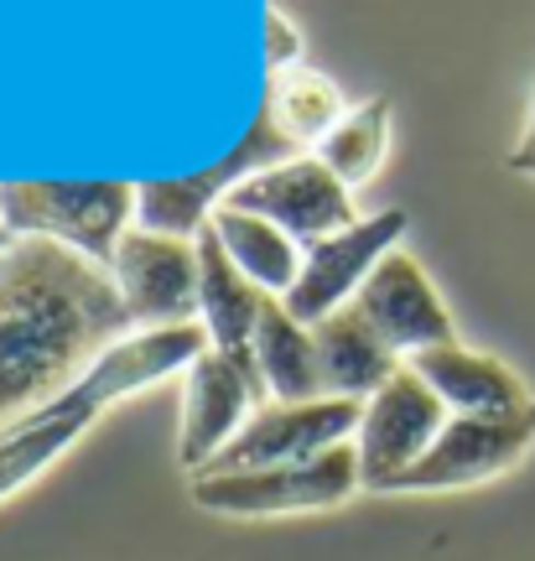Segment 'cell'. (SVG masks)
<instances>
[{
    "mask_svg": "<svg viewBox=\"0 0 535 561\" xmlns=\"http://www.w3.org/2000/svg\"><path fill=\"white\" fill-rule=\"evenodd\" d=\"M130 333L110 265L53 240L0 250V432L58 401Z\"/></svg>",
    "mask_w": 535,
    "mask_h": 561,
    "instance_id": "cell-1",
    "label": "cell"
},
{
    "mask_svg": "<svg viewBox=\"0 0 535 561\" xmlns=\"http://www.w3.org/2000/svg\"><path fill=\"white\" fill-rule=\"evenodd\" d=\"M203 348H214L208 333H203V322L146 328V333H130L125 343H115L79 385L62 390L58 401H47L42 411L16 421L11 432H0V500L26 489L47 462H58L115 401H125V396H136L146 385L187 369Z\"/></svg>",
    "mask_w": 535,
    "mask_h": 561,
    "instance_id": "cell-2",
    "label": "cell"
},
{
    "mask_svg": "<svg viewBox=\"0 0 535 561\" xmlns=\"http://www.w3.org/2000/svg\"><path fill=\"white\" fill-rule=\"evenodd\" d=\"M0 219L16 240L68 244L110 265L119 240L136 229V182L115 178H26L0 182Z\"/></svg>",
    "mask_w": 535,
    "mask_h": 561,
    "instance_id": "cell-3",
    "label": "cell"
},
{
    "mask_svg": "<svg viewBox=\"0 0 535 561\" xmlns=\"http://www.w3.org/2000/svg\"><path fill=\"white\" fill-rule=\"evenodd\" d=\"M364 489L358 473V447H328L307 462H281V468H244V473H193L187 494L208 515H235V520H260V515H297V510H333Z\"/></svg>",
    "mask_w": 535,
    "mask_h": 561,
    "instance_id": "cell-4",
    "label": "cell"
},
{
    "mask_svg": "<svg viewBox=\"0 0 535 561\" xmlns=\"http://www.w3.org/2000/svg\"><path fill=\"white\" fill-rule=\"evenodd\" d=\"M286 157H301V146L276 121L271 110L260 104V121L244 130L229 157L208 167V172H193V178H151V182H136V229H151V234H172V240H198L214 208L250 172H265Z\"/></svg>",
    "mask_w": 535,
    "mask_h": 561,
    "instance_id": "cell-5",
    "label": "cell"
},
{
    "mask_svg": "<svg viewBox=\"0 0 535 561\" xmlns=\"http://www.w3.org/2000/svg\"><path fill=\"white\" fill-rule=\"evenodd\" d=\"M447 421H453V411L442 405V396L411 364H400L396 375L364 401V416H358L354 447L364 489L369 494H396V483L426 458V447L442 437Z\"/></svg>",
    "mask_w": 535,
    "mask_h": 561,
    "instance_id": "cell-6",
    "label": "cell"
},
{
    "mask_svg": "<svg viewBox=\"0 0 535 561\" xmlns=\"http://www.w3.org/2000/svg\"><path fill=\"white\" fill-rule=\"evenodd\" d=\"M271 401L260 380L255 354H224L203 348L198 359L182 369V432H178V462L187 473H203L208 462L244 432V421Z\"/></svg>",
    "mask_w": 535,
    "mask_h": 561,
    "instance_id": "cell-7",
    "label": "cell"
},
{
    "mask_svg": "<svg viewBox=\"0 0 535 561\" xmlns=\"http://www.w3.org/2000/svg\"><path fill=\"white\" fill-rule=\"evenodd\" d=\"M406 229H411L406 208H379L369 219H358V224H349V229L328 234V240H318L301 255L297 286L281 297L286 312L297 322H307V328H318L322 318H333L338 307H349V301L364 291V280L375 276V265L385 261L390 250H400Z\"/></svg>",
    "mask_w": 535,
    "mask_h": 561,
    "instance_id": "cell-8",
    "label": "cell"
},
{
    "mask_svg": "<svg viewBox=\"0 0 535 561\" xmlns=\"http://www.w3.org/2000/svg\"><path fill=\"white\" fill-rule=\"evenodd\" d=\"M224 203L239 208V214L271 219L276 229H286L301 250H312L318 240L358 224L354 193H349L312 151L286 157V161H276V167H265V172H250Z\"/></svg>",
    "mask_w": 535,
    "mask_h": 561,
    "instance_id": "cell-9",
    "label": "cell"
},
{
    "mask_svg": "<svg viewBox=\"0 0 535 561\" xmlns=\"http://www.w3.org/2000/svg\"><path fill=\"white\" fill-rule=\"evenodd\" d=\"M535 447V405L510 416H453L426 458L396 483V494H442V489H474L510 473Z\"/></svg>",
    "mask_w": 535,
    "mask_h": 561,
    "instance_id": "cell-10",
    "label": "cell"
},
{
    "mask_svg": "<svg viewBox=\"0 0 535 561\" xmlns=\"http://www.w3.org/2000/svg\"><path fill=\"white\" fill-rule=\"evenodd\" d=\"M358 416H364V401H265L255 416L244 421L224 453H218L203 473H244V468H281V462H307L328 453V447H343L354 442Z\"/></svg>",
    "mask_w": 535,
    "mask_h": 561,
    "instance_id": "cell-11",
    "label": "cell"
},
{
    "mask_svg": "<svg viewBox=\"0 0 535 561\" xmlns=\"http://www.w3.org/2000/svg\"><path fill=\"white\" fill-rule=\"evenodd\" d=\"M119 297L130 307L136 333L198 322V240H172L151 229H130L110 261Z\"/></svg>",
    "mask_w": 535,
    "mask_h": 561,
    "instance_id": "cell-12",
    "label": "cell"
},
{
    "mask_svg": "<svg viewBox=\"0 0 535 561\" xmlns=\"http://www.w3.org/2000/svg\"><path fill=\"white\" fill-rule=\"evenodd\" d=\"M354 307L375 322V333L396 348L400 359H417V354L436 348V343H457L447 301H442L432 276H426L406 250H390V255L375 265V276L364 280V291L354 297Z\"/></svg>",
    "mask_w": 535,
    "mask_h": 561,
    "instance_id": "cell-13",
    "label": "cell"
},
{
    "mask_svg": "<svg viewBox=\"0 0 535 561\" xmlns=\"http://www.w3.org/2000/svg\"><path fill=\"white\" fill-rule=\"evenodd\" d=\"M406 364L442 396V405L453 416H510V411L535 405L531 385L520 380L510 364L494 359V354H478L468 343H436V348Z\"/></svg>",
    "mask_w": 535,
    "mask_h": 561,
    "instance_id": "cell-14",
    "label": "cell"
},
{
    "mask_svg": "<svg viewBox=\"0 0 535 561\" xmlns=\"http://www.w3.org/2000/svg\"><path fill=\"white\" fill-rule=\"evenodd\" d=\"M318 339V369H322V390L338 396V401H369L379 385L396 375L400 354L375 333V322L358 312L354 301L338 307L333 318H322L312 328Z\"/></svg>",
    "mask_w": 535,
    "mask_h": 561,
    "instance_id": "cell-15",
    "label": "cell"
},
{
    "mask_svg": "<svg viewBox=\"0 0 535 561\" xmlns=\"http://www.w3.org/2000/svg\"><path fill=\"white\" fill-rule=\"evenodd\" d=\"M198 322L208 343L224 348V354H244L255 343V328H260V312L271 307V291H260L255 280L244 276L224 244H218L214 224L198 234Z\"/></svg>",
    "mask_w": 535,
    "mask_h": 561,
    "instance_id": "cell-16",
    "label": "cell"
},
{
    "mask_svg": "<svg viewBox=\"0 0 535 561\" xmlns=\"http://www.w3.org/2000/svg\"><path fill=\"white\" fill-rule=\"evenodd\" d=\"M250 354H255V364H260V380L271 390V401H286V405L328 401L322 369H318V339H312L307 322H297L286 312L281 297H271V307L260 312Z\"/></svg>",
    "mask_w": 535,
    "mask_h": 561,
    "instance_id": "cell-17",
    "label": "cell"
},
{
    "mask_svg": "<svg viewBox=\"0 0 535 561\" xmlns=\"http://www.w3.org/2000/svg\"><path fill=\"white\" fill-rule=\"evenodd\" d=\"M214 234L224 244V255L244 271V276L255 280L260 291H271V297H286L301 276V250L286 229H276L271 219H260V214H239L229 203H218L214 208Z\"/></svg>",
    "mask_w": 535,
    "mask_h": 561,
    "instance_id": "cell-18",
    "label": "cell"
},
{
    "mask_svg": "<svg viewBox=\"0 0 535 561\" xmlns=\"http://www.w3.org/2000/svg\"><path fill=\"white\" fill-rule=\"evenodd\" d=\"M265 110H271V121L286 130V136L297 140L301 151H312L328 130H333L343 115H349V104H343V89H338L328 73L318 68H286L271 79V94H265Z\"/></svg>",
    "mask_w": 535,
    "mask_h": 561,
    "instance_id": "cell-19",
    "label": "cell"
},
{
    "mask_svg": "<svg viewBox=\"0 0 535 561\" xmlns=\"http://www.w3.org/2000/svg\"><path fill=\"white\" fill-rule=\"evenodd\" d=\"M385 146H390V100H379L375 94V100L354 104V110H349V115L312 146V157H318L322 167L354 193V187H364V182L379 172Z\"/></svg>",
    "mask_w": 535,
    "mask_h": 561,
    "instance_id": "cell-20",
    "label": "cell"
},
{
    "mask_svg": "<svg viewBox=\"0 0 535 561\" xmlns=\"http://www.w3.org/2000/svg\"><path fill=\"white\" fill-rule=\"evenodd\" d=\"M265 32H271V53H265L271 79L286 73V68H301V32H292V21L281 16V11H265Z\"/></svg>",
    "mask_w": 535,
    "mask_h": 561,
    "instance_id": "cell-21",
    "label": "cell"
},
{
    "mask_svg": "<svg viewBox=\"0 0 535 561\" xmlns=\"http://www.w3.org/2000/svg\"><path fill=\"white\" fill-rule=\"evenodd\" d=\"M510 167L525 172V178H535V94H531V115H525V136H520V146L510 151Z\"/></svg>",
    "mask_w": 535,
    "mask_h": 561,
    "instance_id": "cell-22",
    "label": "cell"
},
{
    "mask_svg": "<svg viewBox=\"0 0 535 561\" xmlns=\"http://www.w3.org/2000/svg\"><path fill=\"white\" fill-rule=\"evenodd\" d=\"M11 244H16V234H11V229H5V219H0V250H11Z\"/></svg>",
    "mask_w": 535,
    "mask_h": 561,
    "instance_id": "cell-23",
    "label": "cell"
}]
</instances>
